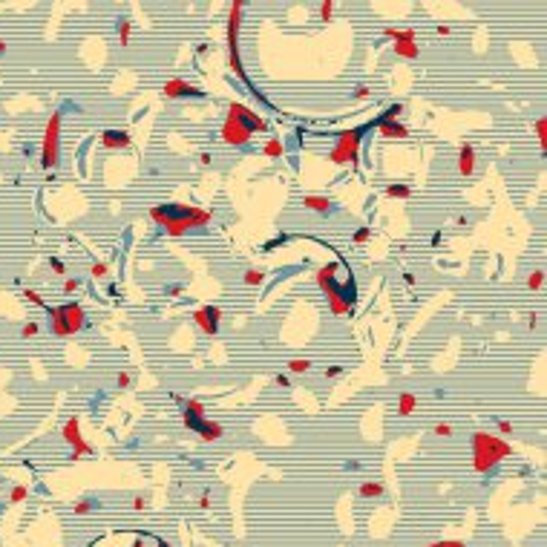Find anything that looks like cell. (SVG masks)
I'll return each mask as SVG.
<instances>
[{
	"mask_svg": "<svg viewBox=\"0 0 547 547\" xmlns=\"http://www.w3.org/2000/svg\"><path fill=\"white\" fill-rule=\"evenodd\" d=\"M156 547H170V545H167V542H162V539H159V542H156Z\"/></svg>",
	"mask_w": 547,
	"mask_h": 547,
	"instance_id": "obj_52",
	"label": "cell"
},
{
	"mask_svg": "<svg viewBox=\"0 0 547 547\" xmlns=\"http://www.w3.org/2000/svg\"><path fill=\"white\" fill-rule=\"evenodd\" d=\"M150 219L156 222V225H162V231L167 233V236H182V233L207 228V225L213 222V210L193 207V205H184V202H173V205L153 207Z\"/></svg>",
	"mask_w": 547,
	"mask_h": 547,
	"instance_id": "obj_1",
	"label": "cell"
},
{
	"mask_svg": "<svg viewBox=\"0 0 547 547\" xmlns=\"http://www.w3.org/2000/svg\"><path fill=\"white\" fill-rule=\"evenodd\" d=\"M536 133H539V141H542V147L547 150V118H539V121H536Z\"/></svg>",
	"mask_w": 547,
	"mask_h": 547,
	"instance_id": "obj_29",
	"label": "cell"
},
{
	"mask_svg": "<svg viewBox=\"0 0 547 547\" xmlns=\"http://www.w3.org/2000/svg\"><path fill=\"white\" fill-rule=\"evenodd\" d=\"M507 455H513V447L507 441L487 435V432H475L472 435V466H475V472H481V475L492 472Z\"/></svg>",
	"mask_w": 547,
	"mask_h": 547,
	"instance_id": "obj_2",
	"label": "cell"
},
{
	"mask_svg": "<svg viewBox=\"0 0 547 547\" xmlns=\"http://www.w3.org/2000/svg\"><path fill=\"white\" fill-rule=\"evenodd\" d=\"M133 507H136V510H147V498H144V495H136Z\"/></svg>",
	"mask_w": 547,
	"mask_h": 547,
	"instance_id": "obj_43",
	"label": "cell"
},
{
	"mask_svg": "<svg viewBox=\"0 0 547 547\" xmlns=\"http://www.w3.org/2000/svg\"><path fill=\"white\" fill-rule=\"evenodd\" d=\"M199 507H202V510H207V507H210V495H199Z\"/></svg>",
	"mask_w": 547,
	"mask_h": 547,
	"instance_id": "obj_46",
	"label": "cell"
},
{
	"mask_svg": "<svg viewBox=\"0 0 547 547\" xmlns=\"http://www.w3.org/2000/svg\"><path fill=\"white\" fill-rule=\"evenodd\" d=\"M46 314H49V328L58 337H72L87 326V314L78 302H64L58 308H46Z\"/></svg>",
	"mask_w": 547,
	"mask_h": 547,
	"instance_id": "obj_4",
	"label": "cell"
},
{
	"mask_svg": "<svg viewBox=\"0 0 547 547\" xmlns=\"http://www.w3.org/2000/svg\"><path fill=\"white\" fill-rule=\"evenodd\" d=\"M61 118L64 112L58 109L52 112V118L46 121V130H43V141H41V164L46 170H52L58 159H61Z\"/></svg>",
	"mask_w": 547,
	"mask_h": 547,
	"instance_id": "obj_5",
	"label": "cell"
},
{
	"mask_svg": "<svg viewBox=\"0 0 547 547\" xmlns=\"http://www.w3.org/2000/svg\"><path fill=\"white\" fill-rule=\"evenodd\" d=\"M400 112H403V104H392V107H386L380 115H377V121H397Z\"/></svg>",
	"mask_w": 547,
	"mask_h": 547,
	"instance_id": "obj_23",
	"label": "cell"
},
{
	"mask_svg": "<svg viewBox=\"0 0 547 547\" xmlns=\"http://www.w3.org/2000/svg\"><path fill=\"white\" fill-rule=\"evenodd\" d=\"M245 285H262L265 282V271H257V268H251V271H245Z\"/></svg>",
	"mask_w": 547,
	"mask_h": 547,
	"instance_id": "obj_26",
	"label": "cell"
},
{
	"mask_svg": "<svg viewBox=\"0 0 547 547\" xmlns=\"http://www.w3.org/2000/svg\"><path fill=\"white\" fill-rule=\"evenodd\" d=\"M360 498H383L386 495V487H383L380 481H363L360 484V490H357Z\"/></svg>",
	"mask_w": 547,
	"mask_h": 547,
	"instance_id": "obj_20",
	"label": "cell"
},
{
	"mask_svg": "<svg viewBox=\"0 0 547 547\" xmlns=\"http://www.w3.org/2000/svg\"><path fill=\"white\" fill-rule=\"evenodd\" d=\"M219 320H222V311H219L216 305H199V308L193 311L196 328H199L202 334H210V337L219 331Z\"/></svg>",
	"mask_w": 547,
	"mask_h": 547,
	"instance_id": "obj_10",
	"label": "cell"
},
{
	"mask_svg": "<svg viewBox=\"0 0 547 547\" xmlns=\"http://www.w3.org/2000/svg\"><path fill=\"white\" fill-rule=\"evenodd\" d=\"M331 12H334V3H331V0H326V3L320 6V17H323V20H331Z\"/></svg>",
	"mask_w": 547,
	"mask_h": 547,
	"instance_id": "obj_36",
	"label": "cell"
},
{
	"mask_svg": "<svg viewBox=\"0 0 547 547\" xmlns=\"http://www.w3.org/2000/svg\"><path fill=\"white\" fill-rule=\"evenodd\" d=\"M64 291H67V294L78 291V279H67V282H64Z\"/></svg>",
	"mask_w": 547,
	"mask_h": 547,
	"instance_id": "obj_42",
	"label": "cell"
},
{
	"mask_svg": "<svg viewBox=\"0 0 547 547\" xmlns=\"http://www.w3.org/2000/svg\"><path fill=\"white\" fill-rule=\"evenodd\" d=\"M386 196H392V199H409L412 187L409 184H389V187H386Z\"/></svg>",
	"mask_w": 547,
	"mask_h": 547,
	"instance_id": "obj_22",
	"label": "cell"
},
{
	"mask_svg": "<svg viewBox=\"0 0 547 547\" xmlns=\"http://www.w3.org/2000/svg\"><path fill=\"white\" fill-rule=\"evenodd\" d=\"M403 282H406V285H415V274L406 271V274H403Z\"/></svg>",
	"mask_w": 547,
	"mask_h": 547,
	"instance_id": "obj_49",
	"label": "cell"
},
{
	"mask_svg": "<svg viewBox=\"0 0 547 547\" xmlns=\"http://www.w3.org/2000/svg\"><path fill=\"white\" fill-rule=\"evenodd\" d=\"M276 383H279V386H291V380H288L285 374H279V377H276Z\"/></svg>",
	"mask_w": 547,
	"mask_h": 547,
	"instance_id": "obj_50",
	"label": "cell"
},
{
	"mask_svg": "<svg viewBox=\"0 0 547 547\" xmlns=\"http://www.w3.org/2000/svg\"><path fill=\"white\" fill-rule=\"evenodd\" d=\"M251 138H254V133L248 130L245 124H239L236 118L228 115V121H225V127H222V141L231 144V147H248Z\"/></svg>",
	"mask_w": 547,
	"mask_h": 547,
	"instance_id": "obj_9",
	"label": "cell"
},
{
	"mask_svg": "<svg viewBox=\"0 0 547 547\" xmlns=\"http://www.w3.org/2000/svg\"><path fill=\"white\" fill-rule=\"evenodd\" d=\"M282 141H276V138H271V141H265V147H262V153L268 156V159H276V156H282Z\"/></svg>",
	"mask_w": 547,
	"mask_h": 547,
	"instance_id": "obj_25",
	"label": "cell"
},
{
	"mask_svg": "<svg viewBox=\"0 0 547 547\" xmlns=\"http://www.w3.org/2000/svg\"><path fill=\"white\" fill-rule=\"evenodd\" d=\"M61 432H64V438H67L69 447H72V461H78V458H84V455H92V447L81 438V432H78V421H75V418H69Z\"/></svg>",
	"mask_w": 547,
	"mask_h": 547,
	"instance_id": "obj_12",
	"label": "cell"
},
{
	"mask_svg": "<svg viewBox=\"0 0 547 547\" xmlns=\"http://www.w3.org/2000/svg\"><path fill=\"white\" fill-rule=\"evenodd\" d=\"M190 429H196L202 441H219V438H222V424L207 421V418H199L196 424H190Z\"/></svg>",
	"mask_w": 547,
	"mask_h": 547,
	"instance_id": "obj_16",
	"label": "cell"
},
{
	"mask_svg": "<svg viewBox=\"0 0 547 547\" xmlns=\"http://www.w3.org/2000/svg\"><path fill=\"white\" fill-rule=\"evenodd\" d=\"M426 547H466L464 542H455V539H450V542H435V545H426Z\"/></svg>",
	"mask_w": 547,
	"mask_h": 547,
	"instance_id": "obj_40",
	"label": "cell"
},
{
	"mask_svg": "<svg viewBox=\"0 0 547 547\" xmlns=\"http://www.w3.org/2000/svg\"><path fill=\"white\" fill-rule=\"evenodd\" d=\"M115 380H118V386L127 389V386H133V374H130V371H118V377H115Z\"/></svg>",
	"mask_w": 547,
	"mask_h": 547,
	"instance_id": "obj_37",
	"label": "cell"
},
{
	"mask_svg": "<svg viewBox=\"0 0 547 547\" xmlns=\"http://www.w3.org/2000/svg\"><path fill=\"white\" fill-rule=\"evenodd\" d=\"M383 38H386V41H395V55L397 58H409V61H415V58L421 55V46H418V38H415L412 29L386 26L383 29Z\"/></svg>",
	"mask_w": 547,
	"mask_h": 547,
	"instance_id": "obj_7",
	"label": "cell"
},
{
	"mask_svg": "<svg viewBox=\"0 0 547 547\" xmlns=\"http://www.w3.org/2000/svg\"><path fill=\"white\" fill-rule=\"evenodd\" d=\"M242 0H233L231 6V20H228V55H231V69L239 75V78H245V69H242V61H239V41H236V35H239V12H242Z\"/></svg>",
	"mask_w": 547,
	"mask_h": 547,
	"instance_id": "obj_8",
	"label": "cell"
},
{
	"mask_svg": "<svg viewBox=\"0 0 547 547\" xmlns=\"http://www.w3.org/2000/svg\"><path fill=\"white\" fill-rule=\"evenodd\" d=\"M133 547H147V545H144V539H136V545H133Z\"/></svg>",
	"mask_w": 547,
	"mask_h": 547,
	"instance_id": "obj_51",
	"label": "cell"
},
{
	"mask_svg": "<svg viewBox=\"0 0 547 547\" xmlns=\"http://www.w3.org/2000/svg\"><path fill=\"white\" fill-rule=\"evenodd\" d=\"M23 498H26V487H23V484L12 487V492H9V501H14V504H17V501H23Z\"/></svg>",
	"mask_w": 547,
	"mask_h": 547,
	"instance_id": "obj_32",
	"label": "cell"
},
{
	"mask_svg": "<svg viewBox=\"0 0 547 547\" xmlns=\"http://www.w3.org/2000/svg\"><path fill=\"white\" fill-rule=\"evenodd\" d=\"M130 141H133V136L127 130H104L101 133V144L107 150H124V147H130Z\"/></svg>",
	"mask_w": 547,
	"mask_h": 547,
	"instance_id": "obj_14",
	"label": "cell"
},
{
	"mask_svg": "<svg viewBox=\"0 0 547 547\" xmlns=\"http://www.w3.org/2000/svg\"><path fill=\"white\" fill-rule=\"evenodd\" d=\"M308 369H311V363H308V360H300V357L288 363V371H294V374H305Z\"/></svg>",
	"mask_w": 547,
	"mask_h": 547,
	"instance_id": "obj_27",
	"label": "cell"
},
{
	"mask_svg": "<svg viewBox=\"0 0 547 547\" xmlns=\"http://www.w3.org/2000/svg\"><path fill=\"white\" fill-rule=\"evenodd\" d=\"M343 268V262H328V265H323V268H317L314 271V279H317V285L323 288V291H328V288L337 282V271Z\"/></svg>",
	"mask_w": 547,
	"mask_h": 547,
	"instance_id": "obj_15",
	"label": "cell"
},
{
	"mask_svg": "<svg viewBox=\"0 0 547 547\" xmlns=\"http://www.w3.org/2000/svg\"><path fill=\"white\" fill-rule=\"evenodd\" d=\"M228 115H231V118H236L239 124H245L251 133H265V130H268L265 118H262V115H257L254 109H248L245 104H231V107H228Z\"/></svg>",
	"mask_w": 547,
	"mask_h": 547,
	"instance_id": "obj_11",
	"label": "cell"
},
{
	"mask_svg": "<svg viewBox=\"0 0 547 547\" xmlns=\"http://www.w3.org/2000/svg\"><path fill=\"white\" fill-rule=\"evenodd\" d=\"M92 507H95V501H90V498H81V501H78V504L72 507V510H75L78 516H87V513H90Z\"/></svg>",
	"mask_w": 547,
	"mask_h": 547,
	"instance_id": "obj_31",
	"label": "cell"
},
{
	"mask_svg": "<svg viewBox=\"0 0 547 547\" xmlns=\"http://www.w3.org/2000/svg\"><path fill=\"white\" fill-rule=\"evenodd\" d=\"M130 29H133L130 17H121V20H118V43H121V46L130 43Z\"/></svg>",
	"mask_w": 547,
	"mask_h": 547,
	"instance_id": "obj_24",
	"label": "cell"
},
{
	"mask_svg": "<svg viewBox=\"0 0 547 547\" xmlns=\"http://www.w3.org/2000/svg\"><path fill=\"white\" fill-rule=\"evenodd\" d=\"M302 205L308 207V210H317V213H331L334 202H331L328 196H317V193H311V196H305V199H302Z\"/></svg>",
	"mask_w": 547,
	"mask_h": 547,
	"instance_id": "obj_19",
	"label": "cell"
},
{
	"mask_svg": "<svg viewBox=\"0 0 547 547\" xmlns=\"http://www.w3.org/2000/svg\"><path fill=\"white\" fill-rule=\"evenodd\" d=\"M458 173L461 176H472L475 173V147L472 144H464L461 153H458Z\"/></svg>",
	"mask_w": 547,
	"mask_h": 547,
	"instance_id": "obj_17",
	"label": "cell"
},
{
	"mask_svg": "<svg viewBox=\"0 0 547 547\" xmlns=\"http://www.w3.org/2000/svg\"><path fill=\"white\" fill-rule=\"evenodd\" d=\"M450 32H452L450 23H441V26H438V35H450Z\"/></svg>",
	"mask_w": 547,
	"mask_h": 547,
	"instance_id": "obj_47",
	"label": "cell"
},
{
	"mask_svg": "<svg viewBox=\"0 0 547 547\" xmlns=\"http://www.w3.org/2000/svg\"><path fill=\"white\" fill-rule=\"evenodd\" d=\"M355 282H334V285L326 291V300H328V311L331 314H349L355 308Z\"/></svg>",
	"mask_w": 547,
	"mask_h": 547,
	"instance_id": "obj_6",
	"label": "cell"
},
{
	"mask_svg": "<svg viewBox=\"0 0 547 547\" xmlns=\"http://www.w3.org/2000/svg\"><path fill=\"white\" fill-rule=\"evenodd\" d=\"M435 435L450 438V435H452V426H450V424H435Z\"/></svg>",
	"mask_w": 547,
	"mask_h": 547,
	"instance_id": "obj_38",
	"label": "cell"
},
{
	"mask_svg": "<svg viewBox=\"0 0 547 547\" xmlns=\"http://www.w3.org/2000/svg\"><path fill=\"white\" fill-rule=\"evenodd\" d=\"M107 262H95V265H92V276H95V279H104V276H107Z\"/></svg>",
	"mask_w": 547,
	"mask_h": 547,
	"instance_id": "obj_35",
	"label": "cell"
},
{
	"mask_svg": "<svg viewBox=\"0 0 547 547\" xmlns=\"http://www.w3.org/2000/svg\"><path fill=\"white\" fill-rule=\"evenodd\" d=\"M6 49H9V46H6V43H3V41H0V55H3V52H6Z\"/></svg>",
	"mask_w": 547,
	"mask_h": 547,
	"instance_id": "obj_53",
	"label": "cell"
},
{
	"mask_svg": "<svg viewBox=\"0 0 547 547\" xmlns=\"http://www.w3.org/2000/svg\"><path fill=\"white\" fill-rule=\"evenodd\" d=\"M369 236H371L369 225H363V228H360V231L355 233V242H357V245H363V242H369Z\"/></svg>",
	"mask_w": 547,
	"mask_h": 547,
	"instance_id": "obj_33",
	"label": "cell"
},
{
	"mask_svg": "<svg viewBox=\"0 0 547 547\" xmlns=\"http://www.w3.org/2000/svg\"><path fill=\"white\" fill-rule=\"evenodd\" d=\"M374 124L380 127V136L383 138H395V141H400V138L409 136L406 124H400V121H377V118H374Z\"/></svg>",
	"mask_w": 547,
	"mask_h": 547,
	"instance_id": "obj_18",
	"label": "cell"
},
{
	"mask_svg": "<svg viewBox=\"0 0 547 547\" xmlns=\"http://www.w3.org/2000/svg\"><path fill=\"white\" fill-rule=\"evenodd\" d=\"M369 95H371V87H357V90H355V98H357V101H366Z\"/></svg>",
	"mask_w": 547,
	"mask_h": 547,
	"instance_id": "obj_39",
	"label": "cell"
},
{
	"mask_svg": "<svg viewBox=\"0 0 547 547\" xmlns=\"http://www.w3.org/2000/svg\"><path fill=\"white\" fill-rule=\"evenodd\" d=\"M527 285L533 288V291H542V285H545V271H533L527 276Z\"/></svg>",
	"mask_w": 547,
	"mask_h": 547,
	"instance_id": "obj_28",
	"label": "cell"
},
{
	"mask_svg": "<svg viewBox=\"0 0 547 547\" xmlns=\"http://www.w3.org/2000/svg\"><path fill=\"white\" fill-rule=\"evenodd\" d=\"M38 331H41L38 323H23V328H20V334H23V337H35Z\"/></svg>",
	"mask_w": 547,
	"mask_h": 547,
	"instance_id": "obj_34",
	"label": "cell"
},
{
	"mask_svg": "<svg viewBox=\"0 0 547 547\" xmlns=\"http://www.w3.org/2000/svg\"><path fill=\"white\" fill-rule=\"evenodd\" d=\"M415 409H418V400H415V395H409V392L397 395V412H400V415H412Z\"/></svg>",
	"mask_w": 547,
	"mask_h": 547,
	"instance_id": "obj_21",
	"label": "cell"
},
{
	"mask_svg": "<svg viewBox=\"0 0 547 547\" xmlns=\"http://www.w3.org/2000/svg\"><path fill=\"white\" fill-rule=\"evenodd\" d=\"M162 92H164V98H202L205 92L199 90V87H193L190 81H184V78H173V81H167L162 87Z\"/></svg>",
	"mask_w": 547,
	"mask_h": 547,
	"instance_id": "obj_13",
	"label": "cell"
},
{
	"mask_svg": "<svg viewBox=\"0 0 547 547\" xmlns=\"http://www.w3.org/2000/svg\"><path fill=\"white\" fill-rule=\"evenodd\" d=\"M371 127H377V124L369 121V124L355 127V130L340 133V136H337V144H334L331 153H328V162L337 164V167H346V164L357 167V164H360V144H363V138H366V133H369Z\"/></svg>",
	"mask_w": 547,
	"mask_h": 547,
	"instance_id": "obj_3",
	"label": "cell"
},
{
	"mask_svg": "<svg viewBox=\"0 0 547 547\" xmlns=\"http://www.w3.org/2000/svg\"><path fill=\"white\" fill-rule=\"evenodd\" d=\"M498 432L510 435V432H513V424H507V421H498Z\"/></svg>",
	"mask_w": 547,
	"mask_h": 547,
	"instance_id": "obj_45",
	"label": "cell"
},
{
	"mask_svg": "<svg viewBox=\"0 0 547 547\" xmlns=\"http://www.w3.org/2000/svg\"><path fill=\"white\" fill-rule=\"evenodd\" d=\"M49 265L55 268V274H67V268H64V262H61V260H49Z\"/></svg>",
	"mask_w": 547,
	"mask_h": 547,
	"instance_id": "obj_44",
	"label": "cell"
},
{
	"mask_svg": "<svg viewBox=\"0 0 547 547\" xmlns=\"http://www.w3.org/2000/svg\"><path fill=\"white\" fill-rule=\"evenodd\" d=\"M343 374V366H328L326 369V377H340Z\"/></svg>",
	"mask_w": 547,
	"mask_h": 547,
	"instance_id": "obj_41",
	"label": "cell"
},
{
	"mask_svg": "<svg viewBox=\"0 0 547 547\" xmlns=\"http://www.w3.org/2000/svg\"><path fill=\"white\" fill-rule=\"evenodd\" d=\"M199 162L205 164V167H210V164H213V159H210V156H207V153H202V156H199Z\"/></svg>",
	"mask_w": 547,
	"mask_h": 547,
	"instance_id": "obj_48",
	"label": "cell"
},
{
	"mask_svg": "<svg viewBox=\"0 0 547 547\" xmlns=\"http://www.w3.org/2000/svg\"><path fill=\"white\" fill-rule=\"evenodd\" d=\"M23 297H26L29 302H35V305H41V308H49V305H46V300H43L38 291H32V288H26V291H23Z\"/></svg>",
	"mask_w": 547,
	"mask_h": 547,
	"instance_id": "obj_30",
	"label": "cell"
}]
</instances>
